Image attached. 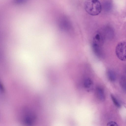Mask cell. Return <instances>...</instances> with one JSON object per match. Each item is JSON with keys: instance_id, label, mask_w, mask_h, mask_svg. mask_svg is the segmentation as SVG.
Masks as SVG:
<instances>
[{"instance_id": "obj_7", "label": "cell", "mask_w": 126, "mask_h": 126, "mask_svg": "<svg viewBox=\"0 0 126 126\" xmlns=\"http://www.w3.org/2000/svg\"><path fill=\"white\" fill-rule=\"evenodd\" d=\"M111 99L115 105L118 107H120V105L116 97L112 94H111Z\"/></svg>"}, {"instance_id": "obj_10", "label": "cell", "mask_w": 126, "mask_h": 126, "mask_svg": "<svg viewBox=\"0 0 126 126\" xmlns=\"http://www.w3.org/2000/svg\"><path fill=\"white\" fill-rule=\"evenodd\" d=\"M24 58V57H23ZM31 58H30L29 59H31Z\"/></svg>"}, {"instance_id": "obj_5", "label": "cell", "mask_w": 126, "mask_h": 126, "mask_svg": "<svg viewBox=\"0 0 126 126\" xmlns=\"http://www.w3.org/2000/svg\"><path fill=\"white\" fill-rule=\"evenodd\" d=\"M84 87L87 90L92 89L93 86V82L92 80L89 78L85 79L84 81Z\"/></svg>"}, {"instance_id": "obj_4", "label": "cell", "mask_w": 126, "mask_h": 126, "mask_svg": "<svg viewBox=\"0 0 126 126\" xmlns=\"http://www.w3.org/2000/svg\"><path fill=\"white\" fill-rule=\"evenodd\" d=\"M96 92L98 98L101 101H104L105 99V96L103 89L100 87H98L96 88Z\"/></svg>"}, {"instance_id": "obj_2", "label": "cell", "mask_w": 126, "mask_h": 126, "mask_svg": "<svg viewBox=\"0 0 126 126\" xmlns=\"http://www.w3.org/2000/svg\"><path fill=\"white\" fill-rule=\"evenodd\" d=\"M115 53L117 58L120 60L126 61V42H119L115 48Z\"/></svg>"}, {"instance_id": "obj_8", "label": "cell", "mask_w": 126, "mask_h": 126, "mask_svg": "<svg viewBox=\"0 0 126 126\" xmlns=\"http://www.w3.org/2000/svg\"><path fill=\"white\" fill-rule=\"evenodd\" d=\"M106 126H118V125L116 122L111 121L107 123Z\"/></svg>"}, {"instance_id": "obj_6", "label": "cell", "mask_w": 126, "mask_h": 126, "mask_svg": "<svg viewBox=\"0 0 126 126\" xmlns=\"http://www.w3.org/2000/svg\"><path fill=\"white\" fill-rule=\"evenodd\" d=\"M109 79L111 81H114L116 79V76L114 73L111 70L109 71L107 73Z\"/></svg>"}, {"instance_id": "obj_3", "label": "cell", "mask_w": 126, "mask_h": 126, "mask_svg": "<svg viewBox=\"0 0 126 126\" xmlns=\"http://www.w3.org/2000/svg\"><path fill=\"white\" fill-rule=\"evenodd\" d=\"M25 114L23 118L25 124L27 126H32L35 120V115L32 112L29 111Z\"/></svg>"}, {"instance_id": "obj_1", "label": "cell", "mask_w": 126, "mask_h": 126, "mask_svg": "<svg viewBox=\"0 0 126 126\" xmlns=\"http://www.w3.org/2000/svg\"><path fill=\"white\" fill-rule=\"evenodd\" d=\"M85 11L88 14L93 16L99 15L102 10V5L100 2L97 0H86L84 3Z\"/></svg>"}, {"instance_id": "obj_9", "label": "cell", "mask_w": 126, "mask_h": 126, "mask_svg": "<svg viewBox=\"0 0 126 126\" xmlns=\"http://www.w3.org/2000/svg\"><path fill=\"white\" fill-rule=\"evenodd\" d=\"M121 84L123 88L126 90V80L125 79L122 80L121 82Z\"/></svg>"}]
</instances>
